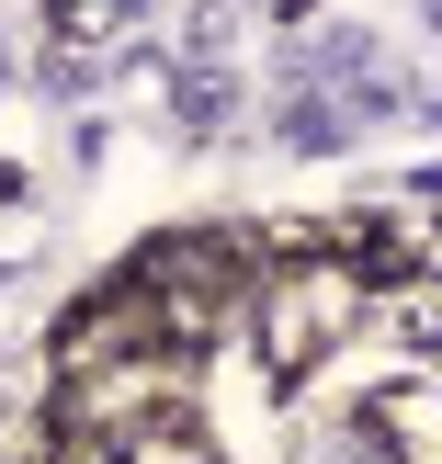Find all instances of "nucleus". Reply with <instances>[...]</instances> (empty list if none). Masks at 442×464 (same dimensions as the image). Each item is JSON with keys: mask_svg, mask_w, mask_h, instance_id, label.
Listing matches in <instances>:
<instances>
[{"mask_svg": "<svg viewBox=\"0 0 442 464\" xmlns=\"http://www.w3.org/2000/svg\"><path fill=\"white\" fill-rule=\"evenodd\" d=\"M431 34H442V0H431Z\"/></svg>", "mask_w": 442, "mask_h": 464, "instance_id": "obj_3", "label": "nucleus"}, {"mask_svg": "<svg viewBox=\"0 0 442 464\" xmlns=\"http://www.w3.org/2000/svg\"><path fill=\"white\" fill-rule=\"evenodd\" d=\"M340 136H352V113H340L329 91H295V80L272 91V148H307L318 159V148H340Z\"/></svg>", "mask_w": 442, "mask_h": 464, "instance_id": "obj_1", "label": "nucleus"}, {"mask_svg": "<svg viewBox=\"0 0 442 464\" xmlns=\"http://www.w3.org/2000/svg\"><path fill=\"white\" fill-rule=\"evenodd\" d=\"M182 113H193V125H216L227 102H239V80H227V68H182V91H171Z\"/></svg>", "mask_w": 442, "mask_h": 464, "instance_id": "obj_2", "label": "nucleus"}]
</instances>
